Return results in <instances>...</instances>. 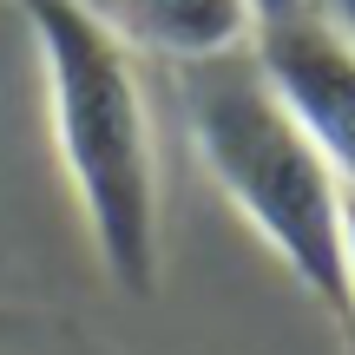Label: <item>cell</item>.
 <instances>
[{"label": "cell", "mask_w": 355, "mask_h": 355, "mask_svg": "<svg viewBox=\"0 0 355 355\" xmlns=\"http://www.w3.org/2000/svg\"><path fill=\"white\" fill-rule=\"evenodd\" d=\"M20 20L40 53L53 158L66 171L79 230L105 283L132 303H152L165 277V184L139 53L86 0H20Z\"/></svg>", "instance_id": "cell-1"}, {"label": "cell", "mask_w": 355, "mask_h": 355, "mask_svg": "<svg viewBox=\"0 0 355 355\" xmlns=\"http://www.w3.org/2000/svg\"><path fill=\"white\" fill-rule=\"evenodd\" d=\"M184 132L217 198L243 217L257 243L290 270V283L343 322V178L316 152L296 112L277 99L250 46L178 66Z\"/></svg>", "instance_id": "cell-2"}, {"label": "cell", "mask_w": 355, "mask_h": 355, "mask_svg": "<svg viewBox=\"0 0 355 355\" xmlns=\"http://www.w3.org/2000/svg\"><path fill=\"white\" fill-rule=\"evenodd\" d=\"M250 53L270 73L277 99L296 112V125L329 158V171L343 178V191H355V53L303 7V0L257 13Z\"/></svg>", "instance_id": "cell-3"}, {"label": "cell", "mask_w": 355, "mask_h": 355, "mask_svg": "<svg viewBox=\"0 0 355 355\" xmlns=\"http://www.w3.org/2000/svg\"><path fill=\"white\" fill-rule=\"evenodd\" d=\"M132 53H158L171 66H198L250 46L257 0H86Z\"/></svg>", "instance_id": "cell-4"}, {"label": "cell", "mask_w": 355, "mask_h": 355, "mask_svg": "<svg viewBox=\"0 0 355 355\" xmlns=\"http://www.w3.org/2000/svg\"><path fill=\"white\" fill-rule=\"evenodd\" d=\"M0 355H105L86 329L66 316H40V309L0 303Z\"/></svg>", "instance_id": "cell-5"}, {"label": "cell", "mask_w": 355, "mask_h": 355, "mask_svg": "<svg viewBox=\"0 0 355 355\" xmlns=\"http://www.w3.org/2000/svg\"><path fill=\"white\" fill-rule=\"evenodd\" d=\"M343 343H355V191L343 198Z\"/></svg>", "instance_id": "cell-6"}, {"label": "cell", "mask_w": 355, "mask_h": 355, "mask_svg": "<svg viewBox=\"0 0 355 355\" xmlns=\"http://www.w3.org/2000/svg\"><path fill=\"white\" fill-rule=\"evenodd\" d=\"M303 7H309V13H316V20H322V26H329V33H336V40H343V46H349V53H355V0H303Z\"/></svg>", "instance_id": "cell-7"}, {"label": "cell", "mask_w": 355, "mask_h": 355, "mask_svg": "<svg viewBox=\"0 0 355 355\" xmlns=\"http://www.w3.org/2000/svg\"><path fill=\"white\" fill-rule=\"evenodd\" d=\"M270 7H290V0H257V13H270Z\"/></svg>", "instance_id": "cell-8"}, {"label": "cell", "mask_w": 355, "mask_h": 355, "mask_svg": "<svg viewBox=\"0 0 355 355\" xmlns=\"http://www.w3.org/2000/svg\"><path fill=\"white\" fill-rule=\"evenodd\" d=\"M343 349H349V355H355V343H343Z\"/></svg>", "instance_id": "cell-9"}]
</instances>
